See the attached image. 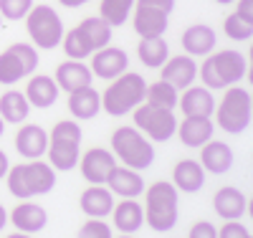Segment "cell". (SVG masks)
<instances>
[{
	"mask_svg": "<svg viewBox=\"0 0 253 238\" xmlns=\"http://www.w3.org/2000/svg\"><path fill=\"white\" fill-rule=\"evenodd\" d=\"M10 195L18 200H31L36 195H46L56 185V170L43 160H26L15 167H8L5 175Z\"/></svg>",
	"mask_w": 253,
	"mask_h": 238,
	"instance_id": "1",
	"label": "cell"
},
{
	"mask_svg": "<svg viewBox=\"0 0 253 238\" xmlns=\"http://www.w3.org/2000/svg\"><path fill=\"white\" fill-rule=\"evenodd\" d=\"M144 223L157 233L172 231L177 226V188L167 180H155L150 188H144Z\"/></svg>",
	"mask_w": 253,
	"mask_h": 238,
	"instance_id": "2",
	"label": "cell"
},
{
	"mask_svg": "<svg viewBox=\"0 0 253 238\" xmlns=\"http://www.w3.org/2000/svg\"><path fill=\"white\" fill-rule=\"evenodd\" d=\"M112 31L114 28L107 23V20H101L99 15L84 18L79 26H74L69 33H63V38H61L63 53H66V58H76V61L89 58L94 51L109 46Z\"/></svg>",
	"mask_w": 253,
	"mask_h": 238,
	"instance_id": "3",
	"label": "cell"
},
{
	"mask_svg": "<svg viewBox=\"0 0 253 238\" xmlns=\"http://www.w3.org/2000/svg\"><path fill=\"white\" fill-rule=\"evenodd\" d=\"M198 74H200L203 86H208L210 92L213 89H228V86L238 84L248 74V61L243 58V53H238L233 48L213 51V53L205 56Z\"/></svg>",
	"mask_w": 253,
	"mask_h": 238,
	"instance_id": "4",
	"label": "cell"
},
{
	"mask_svg": "<svg viewBox=\"0 0 253 238\" xmlns=\"http://www.w3.org/2000/svg\"><path fill=\"white\" fill-rule=\"evenodd\" d=\"M251 114H253V99H251V92L246 86H228L223 89V96L220 101L215 104V122L223 132L228 135H241L251 127Z\"/></svg>",
	"mask_w": 253,
	"mask_h": 238,
	"instance_id": "5",
	"label": "cell"
},
{
	"mask_svg": "<svg viewBox=\"0 0 253 238\" xmlns=\"http://www.w3.org/2000/svg\"><path fill=\"white\" fill-rule=\"evenodd\" d=\"M144 89H147V81L139 74L124 71L117 79H112V84L104 89V94H101V109L107 114H112V117L129 114L137 104L144 101Z\"/></svg>",
	"mask_w": 253,
	"mask_h": 238,
	"instance_id": "6",
	"label": "cell"
},
{
	"mask_svg": "<svg viewBox=\"0 0 253 238\" xmlns=\"http://www.w3.org/2000/svg\"><path fill=\"white\" fill-rule=\"evenodd\" d=\"M112 155L132 170H147L155 162V147L137 127H117L112 132Z\"/></svg>",
	"mask_w": 253,
	"mask_h": 238,
	"instance_id": "7",
	"label": "cell"
},
{
	"mask_svg": "<svg viewBox=\"0 0 253 238\" xmlns=\"http://www.w3.org/2000/svg\"><path fill=\"white\" fill-rule=\"evenodd\" d=\"M26 20V31L28 38L33 41L36 48H56L61 46V38H63V20L56 13V8L43 5V3H33V8L28 10Z\"/></svg>",
	"mask_w": 253,
	"mask_h": 238,
	"instance_id": "8",
	"label": "cell"
},
{
	"mask_svg": "<svg viewBox=\"0 0 253 238\" xmlns=\"http://www.w3.org/2000/svg\"><path fill=\"white\" fill-rule=\"evenodd\" d=\"M132 112H134V127L150 142H167L170 137H175L177 117H175L172 109H160V106L142 101Z\"/></svg>",
	"mask_w": 253,
	"mask_h": 238,
	"instance_id": "9",
	"label": "cell"
},
{
	"mask_svg": "<svg viewBox=\"0 0 253 238\" xmlns=\"http://www.w3.org/2000/svg\"><path fill=\"white\" fill-rule=\"evenodd\" d=\"M38 66V51L28 43H13L3 53H0V84L13 86L20 79H28L36 74Z\"/></svg>",
	"mask_w": 253,
	"mask_h": 238,
	"instance_id": "10",
	"label": "cell"
},
{
	"mask_svg": "<svg viewBox=\"0 0 253 238\" xmlns=\"http://www.w3.org/2000/svg\"><path fill=\"white\" fill-rule=\"evenodd\" d=\"M114 167H117V157L107 147H91L79 157V170L89 185H104Z\"/></svg>",
	"mask_w": 253,
	"mask_h": 238,
	"instance_id": "11",
	"label": "cell"
},
{
	"mask_svg": "<svg viewBox=\"0 0 253 238\" xmlns=\"http://www.w3.org/2000/svg\"><path fill=\"white\" fill-rule=\"evenodd\" d=\"M89 58H91V63H89L91 76L104 79V81L117 79L119 74L126 71V66H129V56H126V51H122L117 46H104V48L94 51Z\"/></svg>",
	"mask_w": 253,
	"mask_h": 238,
	"instance_id": "12",
	"label": "cell"
},
{
	"mask_svg": "<svg viewBox=\"0 0 253 238\" xmlns=\"http://www.w3.org/2000/svg\"><path fill=\"white\" fill-rule=\"evenodd\" d=\"M177 109L182 117H213L215 112V96L208 86H185L177 96Z\"/></svg>",
	"mask_w": 253,
	"mask_h": 238,
	"instance_id": "13",
	"label": "cell"
},
{
	"mask_svg": "<svg viewBox=\"0 0 253 238\" xmlns=\"http://www.w3.org/2000/svg\"><path fill=\"white\" fill-rule=\"evenodd\" d=\"M160 71H162V81L172 84L177 92H182L185 86L195 84V79H198V61L193 56H187V53L167 56V61L160 66Z\"/></svg>",
	"mask_w": 253,
	"mask_h": 238,
	"instance_id": "14",
	"label": "cell"
},
{
	"mask_svg": "<svg viewBox=\"0 0 253 238\" xmlns=\"http://www.w3.org/2000/svg\"><path fill=\"white\" fill-rule=\"evenodd\" d=\"M8 221L13 223L15 231L20 233H41L48 223V213L46 208H41L38 203H31V200H20L10 213H8Z\"/></svg>",
	"mask_w": 253,
	"mask_h": 238,
	"instance_id": "15",
	"label": "cell"
},
{
	"mask_svg": "<svg viewBox=\"0 0 253 238\" xmlns=\"http://www.w3.org/2000/svg\"><path fill=\"white\" fill-rule=\"evenodd\" d=\"M213 208H215V213L220 215L223 221H241V215L248 213L251 203L243 195L241 188L225 185V188H220L213 195Z\"/></svg>",
	"mask_w": 253,
	"mask_h": 238,
	"instance_id": "16",
	"label": "cell"
},
{
	"mask_svg": "<svg viewBox=\"0 0 253 238\" xmlns=\"http://www.w3.org/2000/svg\"><path fill=\"white\" fill-rule=\"evenodd\" d=\"M48 147V132L41 124H23L15 132V149L26 160H41Z\"/></svg>",
	"mask_w": 253,
	"mask_h": 238,
	"instance_id": "17",
	"label": "cell"
},
{
	"mask_svg": "<svg viewBox=\"0 0 253 238\" xmlns=\"http://www.w3.org/2000/svg\"><path fill=\"white\" fill-rule=\"evenodd\" d=\"M58 84L53 81V76H46V74H31L28 76V84H26V99L31 106L36 109H48V106L56 104L58 99Z\"/></svg>",
	"mask_w": 253,
	"mask_h": 238,
	"instance_id": "18",
	"label": "cell"
},
{
	"mask_svg": "<svg viewBox=\"0 0 253 238\" xmlns=\"http://www.w3.org/2000/svg\"><path fill=\"white\" fill-rule=\"evenodd\" d=\"M46 155H48V165L53 170H61V172L74 170L81 157V142L63 140V137H48Z\"/></svg>",
	"mask_w": 253,
	"mask_h": 238,
	"instance_id": "19",
	"label": "cell"
},
{
	"mask_svg": "<svg viewBox=\"0 0 253 238\" xmlns=\"http://www.w3.org/2000/svg\"><path fill=\"white\" fill-rule=\"evenodd\" d=\"M200 167L213 175H225L233 167V149L220 140H208L200 147Z\"/></svg>",
	"mask_w": 253,
	"mask_h": 238,
	"instance_id": "20",
	"label": "cell"
},
{
	"mask_svg": "<svg viewBox=\"0 0 253 238\" xmlns=\"http://www.w3.org/2000/svg\"><path fill=\"white\" fill-rule=\"evenodd\" d=\"M213 117H185L175 129V135L185 147H203L208 140H213Z\"/></svg>",
	"mask_w": 253,
	"mask_h": 238,
	"instance_id": "21",
	"label": "cell"
},
{
	"mask_svg": "<svg viewBox=\"0 0 253 238\" xmlns=\"http://www.w3.org/2000/svg\"><path fill=\"white\" fill-rule=\"evenodd\" d=\"M91 79H94L91 69L84 61H76V58H66L63 63H58L56 76H53L58 89H63V92H76V89H81V86H89Z\"/></svg>",
	"mask_w": 253,
	"mask_h": 238,
	"instance_id": "22",
	"label": "cell"
},
{
	"mask_svg": "<svg viewBox=\"0 0 253 238\" xmlns=\"http://www.w3.org/2000/svg\"><path fill=\"white\" fill-rule=\"evenodd\" d=\"M104 185L119 198H139L147 188L139 170H132V167H114Z\"/></svg>",
	"mask_w": 253,
	"mask_h": 238,
	"instance_id": "23",
	"label": "cell"
},
{
	"mask_svg": "<svg viewBox=\"0 0 253 238\" xmlns=\"http://www.w3.org/2000/svg\"><path fill=\"white\" fill-rule=\"evenodd\" d=\"M167 18H170V13H165L160 8L137 5V10L132 15V26H134L139 38H155V36H162L167 31Z\"/></svg>",
	"mask_w": 253,
	"mask_h": 238,
	"instance_id": "24",
	"label": "cell"
},
{
	"mask_svg": "<svg viewBox=\"0 0 253 238\" xmlns=\"http://www.w3.org/2000/svg\"><path fill=\"white\" fill-rule=\"evenodd\" d=\"M69 112L76 122H86L94 119L101 112V94L94 86H81L76 92H69Z\"/></svg>",
	"mask_w": 253,
	"mask_h": 238,
	"instance_id": "25",
	"label": "cell"
},
{
	"mask_svg": "<svg viewBox=\"0 0 253 238\" xmlns=\"http://www.w3.org/2000/svg\"><path fill=\"white\" fill-rule=\"evenodd\" d=\"M109 215H112L114 228L119 233H137L144 226V210H142V203L137 198H122L112 208Z\"/></svg>",
	"mask_w": 253,
	"mask_h": 238,
	"instance_id": "26",
	"label": "cell"
},
{
	"mask_svg": "<svg viewBox=\"0 0 253 238\" xmlns=\"http://www.w3.org/2000/svg\"><path fill=\"white\" fill-rule=\"evenodd\" d=\"M215 43H218V36L215 31L205 26V23H195V26H190L185 33H182V48L187 56H208V53H213L215 51Z\"/></svg>",
	"mask_w": 253,
	"mask_h": 238,
	"instance_id": "27",
	"label": "cell"
},
{
	"mask_svg": "<svg viewBox=\"0 0 253 238\" xmlns=\"http://www.w3.org/2000/svg\"><path fill=\"white\" fill-rule=\"evenodd\" d=\"M79 205L89 218H107L114 208V192L104 185H91L81 192Z\"/></svg>",
	"mask_w": 253,
	"mask_h": 238,
	"instance_id": "28",
	"label": "cell"
},
{
	"mask_svg": "<svg viewBox=\"0 0 253 238\" xmlns=\"http://www.w3.org/2000/svg\"><path fill=\"white\" fill-rule=\"evenodd\" d=\"M172 185L182 192H198L205 185V170L198 160L185 157L172 167Z\"/></svg>",
	"mask_w": 253,
	"mask_h": 238,
	"instance_id": "29",
	"label": "cell"
},
{
	"mask_svg": "<svg viewBox=\"0 0 253 238\" xmlns=\"http://www.w3.org/2000/svg\"><path fill=\"white\" fill-rule=\"evenodd\" d=\"M28 114H31V104L23 92L8 89L0 96V119L5 124H23L28 119Z\"/></svg>",
	"mask_w": 253,
	"mask_h": 238,
	"instance_id": "30",
	"label": "cell"
},
{
	"mask_svg": "<svg viewBox=\"0 0 253 238\" xmlns=\"http://www.w3.org/2000/svg\"><path fill=\"white\" fill-rule=\"evenodd\" d=\"M170 56V46L162 36H155V38H139L137 43V58L144 63L147 69H160L162 63Z\"/></svg>",
	"mask_w": 253,
	"mask_h": 238,
	"instance_id": "31",
	"label": "cell"
},
{
	"mask_svg": "<svg viewBox=\"0 0 253 238\" xmlns=\"http://www.w3.org/2000/svg\"><path fill=\"white\" fill-rule=\"evenodd\" d=\"M177 96H180V92L172 84H167L162 79L155 81V84H147V89H144V101L152 104V106H160V109H175Z\"/></svg>",
	"mask_w": 253,
	"mask_h": 238,
	"instance_id": "32",
	"label": "cell"
},
{
	"mask_svg": "<svg viewBox=\"0 0 253 238\" xmlns=\"http://www.w3.org/2000/svg\"><path fill=\"white\" fill-rule=\"evenodd\" d=\"M132 10H134V0H101L99 3V18L107 20L112 28L124 26Z\"/></svg>",
	"mask_w": 253,
	"mask_h": 238,
	"instance_id": "33",
	"label": "cell"
},
{
	"mask_svg": "<svg viewBox=\"0 0 253 238\" xmlns=\"http://www.w3.org/2000/svg\"><path fill=\"white\" fill-rule=\"evenodd\" d=\"M223 31L230 41H251L253 36V23H248V20H243L241 15L230 13L225 20H223Z\"/></svg>",
	"mask_w": 253,
	"mask_h": 238,
	"instance_id": "34",
	"label": "cell"
},
{
	"mask_svg": "<svg viewBox=\"0 0 253 238\" xmlns=\"http://www.w3.org/2000/svg\"><path fill=\"white\" fill-rule=\"evenodd\" d=\"M33 8V0H0V18L23 20Z\"/></svg>",
	"mask_w": 253,
	"mask_h": 238,
	"instance_id": "35",
	"label": "cell"
},
{
	"mask_svg": "<svg viewBox=\"0 0 253 238\" xmlns=\"http://www.w3.org/2000/svg\"><path fill=\"white\" fill-rule=\"evenodd\" d=\"M112 228L104 223V218H89L76 233V238H112Z\"/></svg>",
	"mask_w": 253,
	"mask_h": 238,
	"instance_id": "36",
	"label": "cell"
},
{
	"mask_svg": "<svg viewBox=\"0 0 253 238\" xmlns=\"http://www.w3.org/2000/svg\"><path fill=\"white\" fill-rule=\"evenodd\" d=\"M218 238H251V231L241 221H225L218 228Z\"/></svg>",
	"mask_w": 253,
	"mask_h": 238,
	"instance_id": "37",
	"label": "cell"
},
{
	"mask_svg": "<svg viewBox=\"0 0 253 238\" xmlns=\"http://www.w3.org/2000/svg\"><path fill=\"white\" fill-rule=\"evenodd\" d=\"M187 238H218V228L210 221H198V223H193Z\"/></svg>",
	"mask_w": 253,
	"mask_h": 238,
	"instance_id": "38",
	"label": "cell"
},
{
	"mask_svg": "<svg viewBox=\"0 0 253 238\" xmlns=\"http://www.w3.org/2000/svg\"><path fill=\"white\" fill-rule=\"evenodd\" d=\"M233 13L241 15L243 20H248V23H253V0H238V5H236Z\"/></svg>",
	"mask_w": 253,
	"mask_h": 238,
	"instance_id": "39",
	"label": "cell"
},
{
	"mask_svg": "<svg viewBox=\"0 0 253 238\" xmlns=\"http://www.w3.org/2000/svg\"><path fill=\"white\" fill-rule=\"evenodd\" d=\"M137 5H152V8H160L165 13H172L175 8V0H134Z\"/></svg>",
	"mask_w": 253,
	"mask_h": 238,
	"instance_id": "40",
	"label": "cell"
},
{
	"mask_svg": "<svg viewBox=\"0 0 253 238\" xmlns=\"http://www.w3.org/2000/svg\"><path fill=\"white\" fill-rule=\"evenodd\" d=\"M8 167H10V160H8V155L3 152V149H0V180L8 175Z\"/></svg>",
	"mask_w": 253,
	"mask_h": 238,
	"instance_id": "41",
	"label": "cell"
},
{
	"mask_svg": "<svg viewBox=\"0 0 253 238\" xmlns=\"http://www.w3.org/2000/svg\"><path fill=\"white\" fill-rule=\"evenodd\" d=\"M58 3H61L63 8H81V5H86L89 0H58Z\"/></svg>",
	"mask_w": 253,
	"mask_h": 238,
	"instance_id": "42",
	"label": "cell"
},
{
	"mask_svg": "<svg viewBox=\"0 0 253 238\" xmlns=\"http://www.w3.org/2000/svg\"><path fill=\"white\" fill-rule=\"evenodd\" d=\"M5 223H8V210L3 208V203H0V231L5 228Z\"/></svg>",
	"mask_w": 253,
	"mask_h": 238,
	"instance_id": "43",
	"label": "cell"
},
{
	"mask_svg": "<svg viewBox=\"0 0 253 238\" xmlns=\"http://www.w3.org/2000/svg\"><path fill=\"white\" fill-rule=\"evenodd\" d=\"M5 238H33L31 233H20V231H15V233H10V236H5Z\"/></svg>",
	"mask_w": 253,
	"mask_h": 238,
	"instance_id": "44",
	"label": "cell"
},
{
	"mask_svg": "<svg viewBox=\"0 0 253 238\" xmlns=\"http://www.w3.org/2000/svg\"><path fill=\"white\" fill-rule=\"evenodd\" d=\"M112 238H134V233H119V236H112Z\"/></svg>",
	"mask_w": 253,
	"mask_h": 238,
	"instance_id": "45",
	"label": "cell"
},
{
	"mask_svg": "<svg viewBox=\"0 0 253 238\" xmlns=\"http://www.w3.org/2000/svg\"><path fill=\"white\" fill-rule=\"evenodd\" d=\"M215 3H220V5H230V3H236V0H215Z\"/></svg>",
	"mask_w": 253,
	"mask_h": 238,
	"instance_id": "46",
	"label": "cell"
},
{
	"mask_svg": "<svg viewBox=\"0 0 253 238\" xmlns=\"http://www.w3.org/2000/svg\"><path fill=\"white\" fill-rule=\"evenodd\" d=\"M3 129H5V122H3V119H0V137H3Z\"/></svg>",
	"mask_w": 253,
	"mask_h": 238,
	"instance_id": "47",
	"label": "cell"
},
{
	"mask_svg": "<svg viewBox=\"0 0 253 238\" xmlns=\"http://www.w3.org/2000/svg\"><path fill=\"white\" fill-rule=\"evenodd\" d=\"M0 28H3V18H0Z\"/></svg>",
	"mask_w": 253,
	"mask_h": 238,
	"instance_id": "48",
	"label": "cell"
}]
</instances>
